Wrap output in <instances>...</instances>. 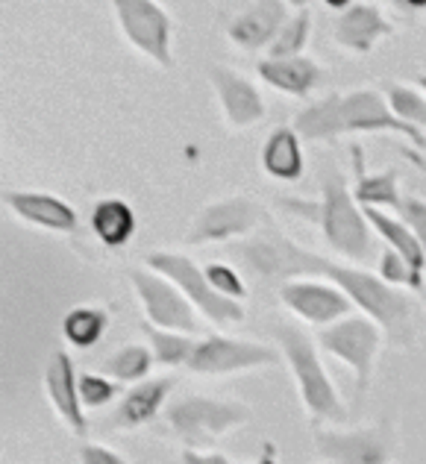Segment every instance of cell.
Returning <instances> with one entry per match:
<instances>
[{
	"label": "cell",
	"mask_w": 426,
	"mask_h": 464,
	"mask_svg": "<svg viewBox=\"0 0 426 464\" xmlns=\"http://www.w3.org/2000/svg\"><path fill=\"white\" fill-rule=\"evenodd\" d=\"M245 262L259 271L267 279H291V276H326L344 291V295L356 303L359 309H364L376 324H382L388 338L397 344H406L411 338V306L409 300L394 291L392 285H385L382 279H376L356 267L335 265L324 256L312 253L300 244L288 241L279 236V229L267 227L262 236H256L241 247Z\"/></svg>",
	"instance_id": "6da1fadb"
},
{
	"label": "cell",
	"mask_w": 426,
	"mask_h": 464,
	"mask_svg": "<svg viewBox=\"0 0 426 464\" xmlns=\"http://www.w3.org/2000/svg\"><path fill=\"white\" fill-rule=\"evenodd\" d=\"M295 132L306 141H326L347 132H400L423 148V132L403 124L380 94L371 89L350 92V94H333L324 101L312 103L309 109L295 118Z\"/></svg>",
	"instance_id": "7a4b0ae2"
},
{
	"label": "cell",
	"mask_w": 426,
	"mask_h": 464,
	"mask_svg": "<svg viewBox=\"0 0 426 464\" xmlns=\"http://www.w3.org/2000/svg\"><path fill=\"white\" fill-rule=\"evenodd\" d=\"M271 333L279 341V347H283L291 371H295V380H297L306 411L318 420H335V423L344 420V409H341V402H338L335 385L330 376H326L312 341L291 324H274Z\"/></svg>",
	"instance_id": "3957f363"
},
{
	"label": "cell",
	"mask_w": 426,
	"mask_h": 464,
	"mask_svg": "<svg viewBox=\"0 0 426 464\" xmlns=\"http://www.w3.org/2000/svg\"><path fill=\"white\" fill-rule=\"evenodd\" d=\"M150 271L162 274L165 279H170L182 295H186L194 306H198L212 324L227 326V324H238L245 321V309L238 306L233 297H224L221 291H215L212 283L206 279V274L194 265L189 256L179 253H150L148 256Z\"/></svg>",
	"instance_id": "277c9868"
},
{
	"label": "cell",
	"mask_w": 426,
	"mask_h": 464,
	"mask_svg": "<svg viewBox=\"0 0 426 464\" xmlns=\"http://www.w3.org/2000/svg\"><path fill=\"white\" fill-rule=\"evenodd\" d=\"M321 227L330 247L338 253L364 259L371 253V229L364 212L356 209V200L344 188V179L330 174L324 179V203H321Z\"/></svg>",
	"instance_id": "5b68a950"
},
{
	"label": "cell",
	"mask_w": 426,
	"mask_h": 464,
	"mask_svg": "<svg viewBox=\"0 0 426 464\" xmlns=\"http://www.w3.org/2000/svg\"><path fill=\"white\" fill-rule=\"evenodd\" d=\"M247 414V406H241V402L189 397L168 409V420L174 426V432L186 438L191 447H206L212 438L245 423Z\"/></svg>",
	"instance_id": "8992f818"
},
{
	"label": "cell",
	"mask_w": 426,
	"mask_h": 464,
	"mask_svg": "<svg viewBox=\"0 0 426 464\" xmlns=\"http://www.w3.org/2000/svg\"><path fill=\"white\" fill-rule=\"evenodd\" d=\"M321 347L330 350L341 362H347L356 371V394H368L373 359L380 353V329L371 317H350V321L333 324L321 333Z\"/></svg>",
	"instance_id": "52a82bcc"
},
{
	"label": "cell",
	"mask_w": 426,
	"mask_h": 464,
	"mask_svg": "<svg viewBox=\"0 0 426 464\" xmlns=\"http://www.w3.org/2000/svg\"><path fill=\"white\" fill-rule=\"evenodd\" d=\"M112 9L124 35L144 56H150L162 68L174 65V56H170V21L160 4H153V0H118Z\"/></svg>",
	"instance_id": "ba28073f"
},
{
	"label": "cell",
	"mask_w": 426,
	"mask_h": 464,
	"mask_svg": "<svg viewBox=\"0 0 426 464\" xmlns=\"http://www.w3.org/2000/svg\"><path fill=\"white\" fill-rule=\"evenodd\" d=\"M132 288L139 291V297L148 309V317L156 326L174 329V333H198V321H194L191 300L170 283H165L162 274L148 271H132Z\"/></svg>",
	"instance_id": "9c48e42d"
},
{
	"label": "cell",
	"mask_w": 426,
	"mask_h": 464,
	"mask_svg": "<svg viewBox=\"0 0 426 464\" xmlns=\"http://www.w3.org/2000/svg\"><path fill=\"white\" fill-rule=\"evenodd\" d=\"M279 353L267 350L262 344H250V341H233L224 335H212L206 341H198V350L189 362L194 373H236L247 368H262V364H276Z\"/></svg>",
	"instance_id": "30bf717a"
},
{
	"label": "cell",
	"mask_w": 426,
	"mask_h": 464,
	"mask_svg": "<svg viewBox=\"0 0 426 464\" xmlns=\"http://www.w3.org/2000/svg\"><path fill=\"white\" fill-rule=\"evenodd\" d=\"M267 224V215L262 212V206H256L245 198L221 200L206 206L200 218L194 221L189 241L191 244H206V241H224L233 236H245V232Z\"/></svg>",
	"instance_id": "8fae6325"
},
{
	"label": "cell",
	"mask_w": 426,
	"mask_h": 464,
	"mask_svg": "<svg viewBox=\"0 0 426 464\" xmlns=\"http://www.w3.org/2000/svg\"><path fill=\"white\" fill-rule=\"evenodd\" d=\"M283 303L309 324H335L353 306L344 291H335L321 283H286L279 288Z\"/></svg>",
	"instance_id": "7c38bea8"
},
{
	"label": "cell",
	"mask_w": 426,
	"mask_h": 464,
	"mask_svg": "<svg viewBox=\"0 0 426 464\" xmlns=\"http://www.w3.org/2000/svg\"><path fill=\"white\" fill-rule=\"evenodd\" d=\"M288 21V9L283 0H262V4H250L241 15L229 24L227 35L245 51H259V47H271L274 39Z\"/></svg>",
	"instance_id": "4fadbf2b"
},
{
	"label": "cell",
	"mask_w": 426,
	"mask_h": 464,
	"mask_svg": "<svg viewBox=\"0 0 426 464\" xmlns=\"http://www.w3.org/2000/svg\"><path fill=\"white\" fill-rule=\"evenodd\" d=\"M392 33H394V27L380 15V9L373 4L344 6V12H341V18L335 21V30H333L335 42L353 53H371L376 42Z\"/></svg>",
	"instance_id": "5bb4252c"
},
{
	"label": "cell",
	"mask_w": 426,
	"mask_h": 464,
	"mask_svg": "<svg viewBox=\"0 0 426 464\" xmlns=\"http://www.w3.org/2000/svg\"><path fill=\"white\" fill-rule=\"evenodd\" d=\"M209 77L215 82L218 97H221L224 112L233 127H253L265 118V101H262V94L253 89V82H247L245 77H238L221 65L212 68Z\"/></svg>",
	"instance_id": "9a60e30c"
},
{
	"label": "cell",
	"mask_w": 426,
	"mask_h": 464,
	"mask_svg": "<svg viewBox=\"0 0 426 464\" xmlns=\"http://www.w3.org/2000/svg\"><path fill=\"white\" fill-rule=\"evenodd\" d=\"M44 385H47V397H51L56 411L63 414L71 430L82 435L85 432L82 400H80V385L74 380V362H71L68 353H63V350L53 353V359L44 371Z\"/></svg>",
	"instance_id": "2e32d148"
},
{
	"label": "cell",
	"mask_w": 426,
	"mask_h": 464,
	"mask_svg": "<svg viewBox=\"0 0 426 464\" xmlns=\"http://www.w3.org/2000/svg\"><path fill=\"white\" fill-rule=\"evenodd\" d=\"M318 450L326 461L338 464H380L388 461V444L380 432H318Z\"/></svg>",
	"instance_id": "e0dca14e"
},
{
	"label": "cell",
	"mask_w": 426,
	"mask_h": 464,
	"mask_svg": "<svg viewBox=\"0 0 426 464\" xmlns=\"http://www.w3.org/2000/svg\"><path fill=\"white\" fill-rule=\"evenodd\" d=\"M6 206L18 218L30 224H39L56 232H74L77 229V212L65 200L51 198V194H27V191H9Z\"/></svg>",
	"instance_id": "ac0fdd59"
},
{
	"label": "cell",
	"mask_w": 426,
	"mask_h": 464,
	"mask_svg": "<svg viewBox=\"0 0 426 464\" xmlns=\"http://www.w3.org/2000/svg\"><path fill=\"white\" fill-rule=\"evenodd\" d=\"M259 77L267 85L279 89V92L303 97V94H309L315 89L321 71L306 56H288V59H271V56H267L265 63H259Z\"/></svg>",
	"instance_id": "d6986e66"
},
{
	"label": "cell",
	"mask_w": 426,
	"mask_h": 464,
	"mask_svg": "<svg viewBox=\"0 0 426 464\" xmlns=\"http://www.w3.org/2000/svg\"><path fill=\"white\" fill-rule=\"evenodd\" d=\"M262 165L271 177L295 182L303 177V153H300V136L288 127H276L265 141Z\"/></svg>",
	"instance_id": "ffe728a7"
},
{
	"label": "cell",
	"mask_w": 426,
	"mask_h": 464,
	"mask_svg": "<svg viewBox=\"0 0 426 464\" xmlns=\"http://www.w3.org/2000/svg\"><path fill=\"white\" fill-rule=\"evenodd\" d=\"M174 391V380H144L124 397L118 409V426H141L160 414L162 402Z\"/></svg>",
	"instance_id": "44dd1931"
},
{
	"label": "cell",
	"mask_w": 426,
	"mask_h": 464,
	"mask_svg": "<svg viewBox=\"0 0 426 464\" xmlns=\"http://www.w3.org/2000/svg\"><path fill=\"white\" fill-rule=\"evenodd\" d=\"M364 218H368V224L380 232V236L392 244V250H397L403 259L411 265V271L423 274V262H426V253L421 247V241L415 238V232H411L403 221H394V218H388L380 206H364Z\"/></svg>",
	"instance_id": "7402d4cb"
},
{
	"label": "cell",
	"mask_w": 426,
	"mask_h": 464,
	"mask_svg": "<svg viewBox=\"0 0 426 464\" xmlns=\"http://www.w3.org/2000/svg\"><path fill=\"white\" fill-rule=\"evenodd\" d=\"M92 229L106 247H121L136 229V215L124 200H101L92 212Z\"/></svg>",
	"instance_id": "603a6c76"
},
{
	"label": "cell",
	"mask_w": 426,
	"mask_h": 464,
	"mask_svg": "<svg viewBox=\"0 0 426 464\" xmlns=\"http://www.w3.org/2000/svg\"><path fill=\"white\" fill-rule=\"evenodd\" d=\"M353 159H356V174H359V186H356V200L362 206H392V209H403V198L397 191V170H385V174L368 177L364 174V162H362V150L353 148Z\"/></svg>",
	"instance_id": "cb8c5ba5"
},
{
	"label": "cell",
	"mask_w": 426,
	"mask_h": 464,
	"mask_svg": "<svg viewBox=\"0 0 426 464\" xmlns=\"http://www.w3.org/2000/svg\"><path fill=\"white\" fill-rule=\"evenodd\" d=\"M141 333L150 338V350H153V359L160 364H189L194 350H198V341H191L186 333H174V329H156L150 324L141 326Z\"/></svg>",
	"instance_id": "d4e9b609"
},
{
	"label": "cell",
	"mask_w": 426,
	"mask_h": 464,
	"mask_svg": "<svg viewBox=\"0 0 426 464\" xmlns=\"http://www.w3.org/2000/svg\"><path fill=\"white\" fill-rule=\"evenodd\" d=\"M106 329V312L101 309H74L65 314L63 333L74 347H92L103 338Z\"/></svg>",
	"instance_id": "484cf974"
},
{
	"label": "cell",
	"mask_w": 426,
	"mask_h": 464,
	"mask_svg": "<svg viewBox=\"0 0 426 464\" xmlns=\"http://www.w3.org/2000/svg\"><path fill=\"white\" fill-rule=\"evenodd\" d=\"M150 364H153V350L130 344L124 350H118L112 359H106L103 373H109L118 382H139L150 371Z\"/></svg>",
	"instance_id": "4316f807"
},
{
	"label": "cell",
	"mask_w": 426,
	"mask_h": 464,
	"mask_svg": "<svg viewBox=\"0 0 426 464\" xmlns=\"http://www.w3.org/2000/svg\"><path fill=\"white\" fill-rule=\"evenodd\" d=\"M309 27H312V15L306 6L297 9V15H291L279 35L271 44V59H288V56H300L303 44L309 39Z\"/></svg>",
	"instance_id": "83f0119b"
},
{
	"label": "cell",
	"mask_w": 426,
	"mask_h": 464,
	"mask_svg": "<svg viewBox=\"0 0 426 464\" xmlns=\"http://www.w3.org/2000/svg\"><path fill=\"white\" fill-rule=\"evenodd\" d=\"M388 109L409 127H415V130L426 127V97L406 89V85H397V82L388 85Z\"/></svg>",
	"instance_id": "f1b7e54d"
},
{
	"label": "cell",
	"mask_w": 426,
	"mask_h": 464,
	"mask_svg": "<svg viewBox=\"0 0 426 464\" xmlns=\"http://www.w3.org/2000/svg\"><path fill=\"white\" fill-rule=\"evenodd\" d=\"M380 274H382L385 283H403V285L415 288V291L423 285V274L411 271V265H409L397 250H385V253H382V259H380Z\"/></svg>",
	"instance_id": "f546056e"
},
{
	"label": "cell",
	"mask_w": 426,
	"mask_h": 464,
	"mask_svg": "<svg viewBox=\"0 0 426 464\" xmlns=\"http://www.w3.org/2000/svg\"><path fill=\"white\" fill-rule=\"evenodd\" d=\"M203 274L212 283V288L221 291L224 297H233V300H245L247 297V288L238 279V274L233 271V267H227V265H209Z\"/></svg>",
	"instance_id": "4dcf8cb0"
},
{
	"label": "cell",
	"mask_w": 426,
	"mask_h": 464,
	"mask_svg": "<svg viewBox=\"0 0 426 464\" xmlns=\"http://www.w3.org/2000/svg\"><path fill=\"white\" fill-rule=\"evenodd\" d=\"M80 385V400L82 406H106L109 400L115 397V385L106 380V376H94V373H85L77 380Z\"/></svg>",
	"instance_id": "1f68e13d"
},
{
	"label": "cell",
	"mask_w": 426,
	"mask_h": 464,
	"mask_svg": "<svg viewBox=\"0 0 426 464\" xmlns=\"http://www.w3.org/2000/svg\"><path fill=\"white\" fill-rule=\"evenodd\" d=\"M400 215H403L406 227L415 232V238L421 241V247L426 253V203L418 200V198H406L403 200V209H400Z\"/></svg>",
	"instance_id": "d6a6232c"
},
{
	"label": "cell",
	"mask_w": 426,
	"mask_h": 464,
	"mask_svg": "<svg viewBox=\"0 0 426 464\" xmlns=\"http://www.w3.org/2000/svg\"><path fill=\"white\" fill-rule=\"evenodd\" d=\"M80 461L82 464H121V456L118 453H109V450H103V447L85 444L82 453H80Z\"/></svg>",
	"instance_id": "836d02e7"
},
{
	"label": "cell",
	"mask_w": 426,
	"mask_h": 464,
	"mask_svg": "<svg viewBox=\"0 0 426 464\" xmlns=\"http://www.w3.org/2000/svg\"><path fill=\"white\" fill-rule=\"evenodd\" d=\"M182 461H189V464H227L229 459L221 456V453H206V456H200V453H194V447H191V450H186V453H182Z\"/></svg>",
	"instance_id": "e575fe53"
},
{
	"label": "cell",
	"mask_w": 426,
	"mask_h": 464,
	"mask_svg": "<svg viewBox=\"0 0 426 464\" xmlns=\"http://www.w3.org/2000/svg\"><path fill=\"white\" fill-rule=\"evenodd\" d=\"M418 82H421V89L426 92V74H423V77H418Z\"/></svg>",
	"instance_id": "d590c367"
}]
</instances>
